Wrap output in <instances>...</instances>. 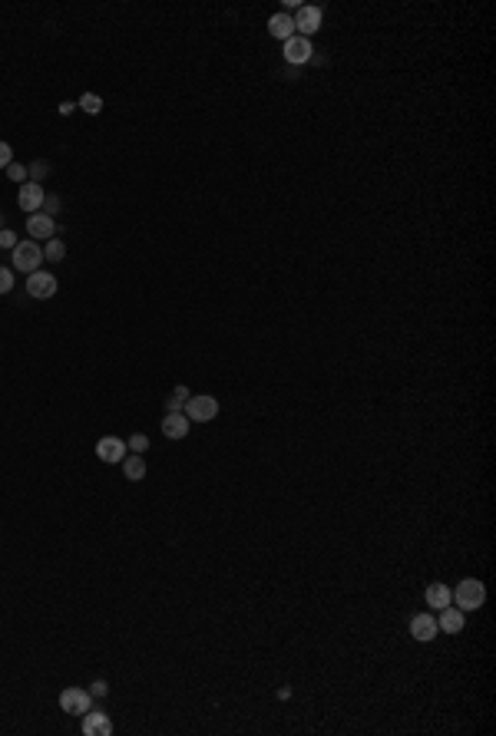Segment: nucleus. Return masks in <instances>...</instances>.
Masks as SVG:
<instances>
[{
  "mask_svg": "<svg viewBox=\"0 0 496 736\" xmlns=\"http://www.w3.org/2000/svg\"><path fill=\"white\" fill-rule=\"evenodd\" d=\"M453 604H457L460 611H480L486 604V585L480 578H463L453 588Z\"/></svg>",
  "mask_w": 496,
  "mask_h": 736,
  "instance_id": "1",
  "label": "nucleus"
},
{
  "mask_svg": "<svg viewBox=\"0 0 496 736\" xmlns=\"http://www.w3.org/2000/svg\"><path fill=\"white\" fill-rule=\"evenodd\" d=\"M189 387H176L172 390V397L165 399V413H182L186 410V399H189Z\"/></svg>",
  "mask_w": 496,
  "mask_h": 736,
  "instance_id": "19",
  "label": "nucleus"
},
{
  "mask_svg": "<svg viewBox=\"0 0 496 736\" xmlns=\"http://www.w3.org/2000/svg\"><path fill=\"white\" fill-rule=\"evenodd\" d=\"M83 733L87 736H110L113 733V723H110V716L103 710L89 707V710L83 713Z\"/></svg>",
  "mask_w": 496,
  "mask_h": 736,
  "instance_id": "12",
  "label": "nucleus"
},
{
  "mask_svg": "<svg viewBox=\"0 0 496 736\" xmlns=\"http://www.w3.org/2000/svg\"><path fill=\"white\" fill-rule=\"evenodd\" d=\"M119 466H123V475H126L129 482H140V479H146V459H142L140 452L126 456V459L119 462Z\"/></svg>",
  "mask_w": 496,
  "mask_h": 736,
  "instance_id": "17",
  "label": "nucleus"
},
{
  "mask_svg": "<svg viewBox=\"0 0 496 736\" xmlns=\"http://www.w3.org/2000/svg\"><path fill=\"white\" fill-rule=\"evenodd\" d=\"M3 172H7V178H10V182H20V185L27 182V165H20V162H10L7 169H3Z\"/></svg>",
  "mask_w": 496,
  "mask_h": 736,
  "instance_id": "23",
  "label": "nucleus"
},
{
  "mask_svg": "<svg viewBox=\"0 0 496 736\" xmlns=\"http://www.w3.org/2000/svg\"><path fill=\"white\" fill-rule=\"evenodd\" d=\"M186 416L189 423H212L218 416V399L212 393H199V397H189L186 399Z\"/></svg>",
  "mask_w": 496,
  "mask_h": 736,
  "instance_id": "3",
  "label": "nucleus"
},
{
  "mask_svg": "<svg viewBox=\"0 0 496 736\" xmlns=\"http://www.w3.org/2000/svg\"><path fill=\"white\" fill-rule=\"evenodd\" d=\"M294 33H298V37H315V33H318L321 30V20H324V13H321V7H308V3H301V7H298V10H294Z\"/></svg>",
  "mask_w": 496,
  "mask_h": 736,
  "instance_id": "4",
  "label": "nucleus"
},
{
  "mask_svg": "<svg viewBox=\"0 0 496 736\" xmlns=\"http://www.w3.org/2000/svg\"><path fill=\"white\" fill-rule=\"evenodd\" d=\"M60 212V199H57V195H47V199H43V215H57Z\"/></svg>",
  "mask_w": 496,
  "mask_h": 736,
  "instance_id": "27",
  "label": "nucleus"
},
{
  "mask_svg": "<svg viewBox=\"0 0 496 736\" xmlns=\"http://www.w3.org/2000/svg\"><path fill=\"white\" fill-rule=\"evenodd\" d=\"M77 106L87 116H96V113H103V106H106V102H103V96H96V93H83Z\"/></svg>",
  "mask_w": 496,
  "mask_h": 736,
  "instance_id": "20",
  "label": "nucleus"
},
{
  "mask_svg": "<svg viewBox=\"0 0 496 736\" xmlns=\"http://www.w3.org/2000/svg\"><path fill=\"white\" fill-rule=\"evenodd\" d=\"M89 707H93V693L83 687H66L60 693V710L70 713V716H83Z\"/></svg>",
  "mask_w": 496,
  "mask_h": 736,
  "instance_id": "6",
  "label": "nucleus"
},
{
  "mask_svg": "<svg viewBox=\"0 0 496 736\" xmlns=\"http://www.w3.org/2000/svg\"><path fill=\"white\" fill-rule=\"evenodd\" d=\"M17 245H20V238H17V231H10V228H3V231H0V248H17Z\"/></svg>",
  "mask_w": 496,
  "mask_h": 736,
  "instance_id": "25",
  "label": "nucleus"
},
{
  "mask_svg": "<svg viewBox=\"0 0 496 736\" xmlns=\"http://www.w3.org/2000/svg\"><path fill=\"white\" fill-rule=\"evenodd\" d=\"M126 450H133V452H146L149 450V436H146V433H133V436L126 439Z\"/></svg>",
  "mask_w": 496,
  "mask_h": 736,
  "instance_id": "22",
  "label": "nucleus"
},
{
  "mask_svg": "<svg viewBox=\"0 0 496 736\" xmlns=\"http://www.w3.org/2000/svg\"><path fill=\"white\" fill-rule=\"evenodd\" d=\"M440 634V627H437V618H433V614H414V618H410V637H414V641H420V644H430L433 637Z\"/></svg>",
  "mask_w": 496,
  "mask_h": 736,
  "instance_id": "8",
  "label": "nucleus"
},
{
  "mask_svg": "<svg viewBox=\"0 0 496 736\" xmlns=\"http://www.w3.org/2000/svg\"><path fill=\"white\" fill-rule=\"evenodd\" d=\"M423 598H427L430 608L440 611V608H446V604H453V591H450L446 585H440V581H433V585L427 588V595H423Z\"/></svg>",
  "mask_w": 496,
  "mask_h": 736,
  "instance_id": "16",
  "label": "nucleus"
},
{
  "mask_svg": "<svg viewBox=\"0 0 496 736\" xmlns=\"http://www.w3.org/2000/svg\"><path fill=\"white\" fill-rule=\"evenodd\" d=\"M10 258H13V271L33 275V271H40V264H43V248H40L37 241H24L20 238V245L10 251Z\"/></svg>",
  "mask_w": 496,
  "mask_h": 736,
  "instance_id": "2",
  "label": "nucleus"
},
{
  "mask_svg": "<svg viewBox=\"0 0 496 736\" xmlns=\"http://www.w3.org/2000/svg\"><path fill=\"white\" fill-rule=\"evenodd\" d=\"M159 429H163L165 439H186V436H189V429H192V423H189V416H186V413H165L163 423H159Z\"/></svg>",
  "mask_w": 496,
  "mask_h": 736,
  "instance_id": "10",
  "label": "nucleus"
},
{
  "mask_svg": "<svg viewBox=\"0 0 496 736\" xmlns=\"http://www.w3.org/2000/svg\"><path fill=\"white\" fill-rule=\"evenodd\" d=\"M311 53H315L311 40H308V37H298V33H294L292 40H285V43H281V56H285V63H288V66H294V70H298V66H305V63L311 60Z\"/></svg>",
  "mask_w": 496,
  "mask_h": 736,
  "instance_id": "5",
  "label": "nucleus"
},
{
  "mask_svg": "<svg viewBox=\"0 0 496 736\" xmlns=\"http://www.w3.org/2000/svg\"><path fill=\"white\" fill-rule=\"evenodd\" d=\"M463 624H467V611H460L457 604H446V608H440V614H437V627H440L444 634H460Z\"/></svg>",
  "mask_w": 496,
  "mask_h": 736,
  "instance_id": "11",
  "label": "nucleus"
},
{
  "mask_svg": "<svg viewBox=\"0 0 496 736\" xmlns=\"http://www.w3.org/2000/svg\"><path fill=\"white\" fill-rule=\"evenodd\" d=\"M50 175V165L47 162H30L27 165V182H37V185H43V178Z\"/></svg>",
  "mask_w": 496,
  "mask_h": 736,
  "instance_id": "21",
  "label": "nucleus"
},
{
  "mask_svg": "<svg viewBox=\"0 0 496 736\" xmlns=\"http://www.w3.org/2000/svg\"><path fill=\"white\" fill-rule=\"evenodd\" d=\"M10 162H13V149L7 142H0V169H7Z\"/></svg>",
  "mask_w": 496,
  "mask_h": 736,
  "instance_id": "28",
  "label": "nucleus"
},
{
  "mask_svg": "<svg viewBox=\"0 0 496 736\" xmlns=\"http://www.w3.org/2000/svg\"><path fill=\"white\" fill-rule=\"evenodd\" d=\"M89 693H93V700H103L110 693V684H106V680H93V684H89Z\"/></svg>",
  "mask_w": 496,
  "mask_h": 736,
  "instance_id": "26",
  "label": "nucleus"
},
{
  "mask_svg": "<svg viewBox=\"0 0 496 736\" xmlns=\"http://www.w3.org/2000/svg\"><path fill=\"white\" fill-rule=\"evenodd\" d=\"M27 231H30V238H47L50 241L60 228H57V222H53L50 215H43V212H33L30 218H27Z\"/></svg>",
  "mask_w": 496,
  "mask_h": 736,
  "instance_id": "14",
  "label": "nucleus"
},
{
  "mask_svg": "<svg viewBox=\"0 0 496 736\" xmlns=\"http://www.w3.org/2000/svg\"><path fill=\"white\" fill-rule=\"evenodd\" d=\"M27 294L33 300H47L57 294V277L50 275V271H33V275H27Z\"/></svg>",
  "mask_w": 496,
  "mask_h": 736,
  "instance_id": "7",
  "label": "nucleus"
},
{
  "mask_svg": "<svg viewBox=\"0 0 496 736\" xmlns=\"http://www.w3.org/2000/svg\"><path fill=\"white\" fill-rule=\"evenodd\" d=\"M0 231H3V212H0Z\"/></svg>",
  "mask_w": 496,
  "mask_h": 736,
  "instance_id": "30",
  "label": "nucleus"
},
{
  "mask_svg": "<svg viewBox=\"0 0 496 736\" xmlns=\"http://www.w3.org/2000/svg\"><path fill=\"white\" fill-rule=\"evenodd\" d=\"M43 199H47V192H43V185H37V182H24L20 192H17V205H20L24 212H40V208H43Z\"/></svg>",
  "mask_w": 496,
  "mask_h": 736,
  "instance_id": "9",
  "label": "nucleus"
},
{
  "mask_svg": "<svg viewBox=\"0 0 496 736\" xmlns=\"http://www.w3.org/2000/svg\"><path fill=\"white\" fill-rule=\"evenodd\" d=\"M10 291H13V268L0 264V294H10Z\"/></svg>",
  "mask_w": 496,
  "mask_h": 736,
  "instance_id": "24",
  "label": "nucleus"
},
{
  "mask_svg": "<svg viewBox=\"0 0 496 736\" xmlns=\"http://www.w3.org/2000/svg\"><path fill=\"white\" fill-rule=\"evenodd\" d=\"M66 258V245H63V238H50L47 245H43V261H63Z\"/></svg>",
  "mask_w": 496,
  "mask_h": 736,
  "instance_id": "18",
  "label": "nucleus"
},
{
  "mask_svg": "<svg viewBox=\"0 0 496 736\" xmlns=\"http://www.w3.org/2000/svg\"><path fill=\"white\" fill-rule=\"evenodd\" d=\"M126 443L116 436H103L100 443H96V456H100L103 462H123L126 459Z\"/></svg>",
  "mask_w": 496,
  "mask_h": 736,
  "instance_id": "13",
  "label": "nucleus"
},
{
  "mask_svg": "<svg viewBox=\"0 0 496 736\" xmlns=\"http://www.w3.org/2000/svg\"><path fill=\"white\" fill-rule=\"evenodd\" d=\"M73 109H77V102H73V100H63V102H60V113H63V116H70Z\"/></svg>",
  "mask_w": 496,
  "mask_h": 736,
  "instance_id": "29",
  "label": "nucleus"
},
{
  "mask_svg": "<svg viewBox=\"0 0 496 736\" xmlns=\"http://www.w3.org/2000/svg\"><path fill=\"white\" fill-rule=\"evenodd\" d=\"M268 33H271V37L275 40H281V43H285V40H292L294 37V20H292V13H271V17H268Z\"/></svg>",
  "mask_w": 496,
  "mask_h": 736,
  "instance_id": "15",
  "label": "nucleus"
}]
</instances>
